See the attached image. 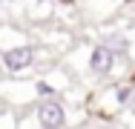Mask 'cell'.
I'll return each mask as SVG.
<instances>
[{
	"label": "cell",
	"instance_id": "obj_1",
	"mask_svg": "<svg viewBox=\"0 0 135 129\" xmlns=\"http://www.w3.org/2000/svg\"><path fill=\"white\" fill-rule=\"evenodd\" d=\"M32 57H35V52L29 49V46H17V49L3 52V63H6L9 72H23L29 63H32Z\"/></svg>",
	"mask_w": 135,
	"mask_h": 129
},
{
	"label": "cell",
	"instance_id": "obj_2",
	"mask_svg": "<svg viewBox=\"0 0 135 129\" xmlns=\"http://www.w3.org/2000/svg\"><path fill=\"white\" fill-rule=\"evenodd\" d=\"M37 121H40L43 129H60L63 121H66L63 106H60V103H43V106L37 109Z\"/></svg>",
	"mask_w": 135,
	"mask_h": 129
},
{
	"label": "cell",
	"instance_id": "obj_3",
	"mask_svg": "<svg viewBox=\"0 0 135 129\" xmlns=\"http://www.w3.org/2000/svg\"><path fill=\"white\" fill-rule=\"evenodd\" d=\"M112 60H115V52L109 49V46H98V49H92V54H89V69L98 72V75H104V72L112 69Z\"/></svg>",
	"mask_w": 135,
	"mask_h": 129
},
{
	"label": "cell",
	"instance_id": "obj_4",
	"mask_svg": "<svg viewBox=\"0 0 135 129\" xmlns=\"http://www.w3.org/2000/svg\"><path fill=\"white\" fill-rule=\"evenodd\" d=\"M129 95H132V89H129V86H121V89L115 92V101H118V103H127Z\"/></svg>",
	"mask_w": 135,
	"mask_h": 129
},
{
	"label": "cell",
	"instance_id": "obj_5",
	"mask_svg": "<svg viewBox=\"0 0 135 129\" xmlns=\"http://www.w3.org/2000/svg\"><path fill=\"white\" fill-rule=\"evenodd\" d=\"M37 95H43V98H46V95H55V89L49 86V83H43V80H40V83H37Z\"/></svg>",
	"mask_w": 135,
	"mask_h": 129
},
{
	"label": "cell",
	"instance_id": "obj_6",
	"mask_svg": "<svg viewBox=\"0 0 135 129\" xmlns=\"http://www.w3.org/2000/svg\"><path fill=\"white\" fill-rule=\"evenodd\" d=\"M127 49V40L124 37H112V52H124Z\"/></svg>",
	"mask_w": 135,
	"mask_h": 129
},
{
	"label": "cell",
	"instance_id": "obj_7",
	"mask_svg": "<svg viewBox=\"0 0 135 129\" xmlns=\"http://www.w3.org/2000/svg\"><path fill=\"white\" fill-rule=\"evenodd\" d=\"M132 83H135V75H132Z\"/></svg>",
	"mask_w": 135,
	"mask_h": 129
}]
</instances>
